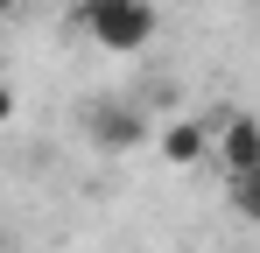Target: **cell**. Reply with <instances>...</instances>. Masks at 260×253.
<instances>
[{
    "label": "cell",
    "mask_w": 260,
    "mask_h": 253,
    "mask_svg": "<svg viewBox=\"0 0 260 253\" xmlns=\"http://www.w3.org/2000/svg\"><path fill=\"white\" fill-rule=\"evenodd\" d=\"M155 148H162V162H169V169H197V162H211V120L176 113V120L155 126Z\"/></svg>",
    "instance_id": "cell-3"
},
{
    "label": "cell",
    "mask_w": 260,
    "mask_h": 253,
    "mask_svg": "<svg viewBox=\"0 0 260 253\" xmlns=\"http://www.w3.org/2000/svg\"><path fill=\"white\" fill-rule=\"evenodd\" d=\"M71 21H78V36L99 42L106 56H141V49L155 42V28H162L155 0H78Z\"/></svg>",
    "instance_id": "cell-1"
},
{
    "label": "cell",
    "mask_w": 260,
    "mask_h": 253,
    "mask_svg": "<svg viewBox=\"0 0 260 253\" xmlns=\"http://www.w3.org/2000/svg\"><path fill=\"white\" fill-rule=\"evenodd\" d=\"M211 162L225 176L260 169V120L253 113H211Z\"/></svg>",
    "instance_id": "cell-2"
},
{
    "label": "cell",
    "mask_w": 260,
    "mask_h": 253,
    "mask_svg": "<svg viewBox=\"0 0 260 253\" xmlns=\"http://www.w3.org/2000/svg\"><path fill=\"white\" fill-rule=\"evenodd\" d=\"M225 197H232V211H239L246 225H260V169H246V176H225Z\"/></svg>",
    "instance_id": "cell-5"
},
{
    "label": "cell",
    "mask_w": 260,
    "mask_h": 253,
    "mask_svg": "<svg viewBox=\"0 0 260 253\" xmlns=\"http://www.w3.org/2000/svg\"><path fill=\"white\" fill-rule=\"evenodd\" d=\"M21 7H28V0H7V14H21Z\"/></svg>",
    "instance_id": "cell-6"
},
{
    "label": "cell",
    "mask_w": 260,
    "mask_h": 253,
    "mask_svg": "<svg viewBox=\"0 0 260 253\" xmlns=\"http://www.w3.org/2000/svg\"><path fill=\"white\" fill-rule=\"evenodd\" d=\"M91 141L99 148H134V141H148V113L141 106H91Z\"/></svg>",
    "instance_id": "cell-4"
}]
</instances>
